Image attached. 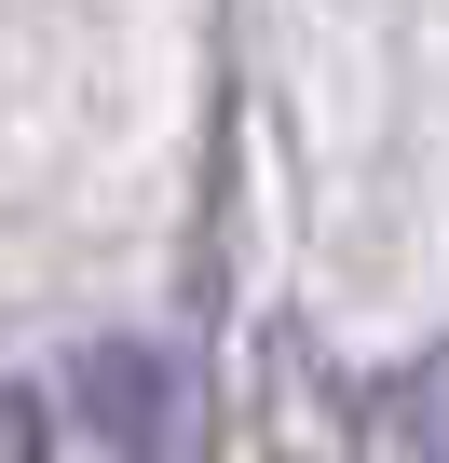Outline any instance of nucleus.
I'll list each match as a JSON object with an SVG mask.
<instances>
[{"instance_id":"obj_3","label":"nucleus","mask_w":449,"mask_h":463,"mask_svg":"<svg viewBox=\"0 0 449 463\" xmlns=\"http://www.w3.org/2000/svg\"><path fill=\"white\" fill-rule=\"evenodd\" d=\"M0 463H42V395L0 382Z\"/></svg>"},{"instance_id":"obj_1","label":"nucleus","mask_w":449,"mask_h":463,"mask_svg":"<svg viewBox=\"0 0 449 463\" xmlns=\"http://www.w3.org/2000/svg\"><path fill=\"white\" fill-rule=\"evenodd\" d=\"M69 395H82V422H96L123 463H204V449H218L204 368H191L177 341H96V354L69 368Z\"/></svg>"},{"instance_id":"obj_2","label":"nucleus","mask_w":449,"mask_h":463,"mask_svg":"<svg viewBox=\"0 0 449 463\" xmlns=\"http://www.w3.org/2000/svg\"><path fill=\"white\" fill-rule=\"evenodd\" d=\"M395 436H408V449H422V463H449V354H435V368H408V382H395Z\"/></svg>"}]
</instances>
